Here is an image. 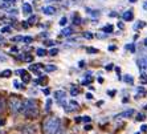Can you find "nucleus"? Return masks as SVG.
I'll list each match as a JSON object with an SVG mask.
<instances>
[{"mask_svg":"<svg viewBox=\"0 0 147 134\" xmlns=\"http://www.w3.org/2000/svg\"><path fill=\"white\" fill-rule=\"evenodd\" d=\"M44 134H61V121L57 117H48L42 125Z\"/></svg>","mask_w":147,"mask_h":134,"instance_id":"nucleus-1","label":"nucleus"},{"mask_svg":"<svg viewBox=\"0 0 147 134\" xmlns=\"http://www.w3.org/2000/svg\"><path fill=\"white\" fill-rule=\"evenodd\" d=\"M21 112L27 117H31V118L37 117V114H38L37 102L34 100H24L23 101V109H21Z\"/></svg>","mask_w":147,"mask_h":134,"instance_id":"nucleus-2","label":"nucleus"},{"mask_svg":"<svg viewBox=\"0 0 147 134\" xmlns=\"http://www.w3.org/2000/svg\"><path fill=\"white\" fill-rule=\"evenodd\" d=\"M8 105H9V109L13 113H20L21 109H23V100L16 96H12L8 100Z\"/></svg>","mask_w":147,"mask_h":134,"instance_id":"nucleus-3","label":"nucleus"},{"mask_svg":"<svg viewBox=\"0 0 147 134\" xmlns=\"http://www.w3.org/2000/svg\"><path fill=\"white\" fill-rule=\"evenodd\" d=\"M55 98L57 100L58 105L62 106L64 109H66L68 106V101H66V93L64 90H56L55 92Z\"/></svg>","mask_w":147,"mask_h":134,"instance_id":"nucleus-4","label":"nucleus"},{"mask_svg":"<svg viewBox=\"0 0 147 134\" xmlns=\"http://www.w3.org/2000/svg\"><path fill=\"white\" fill-rule=\"evenodd\" d=\"M16 73H20L21 79H23V81H24L25 84L31 81V76L28 74V72L27 70H24V69H19V70H16Z\"/></svg>","mask_w":147,"mask_h":134,"instance_id":"nucleus-5","label":"nucleus"},{"mask_svg":"<svg viewBox=\"0 0 147 134\" xmlns=\"http://www.w3.org/2000/svg\"><path fill=\"white\" fill-rule=\"evenodd\" d=\"M42 14L52 16V15L56 14V8L52 7V5H45V7H42Z\"/></svg>","mask_w":147,"mask_h":134,"instance_id":"nucleus-6","label":"nucleus"},{"mask_svg":"<svg viewBox=\"0 0 147 134\" xmlns=\"http://www.w3.org/2000/svg\"><path fill=\"white\" fill-rule=\"evenodd\" d=\"M122 17H123V20H125V21H131V20H133V17H134L133 11H131V9L125 11V12H123V15H122Z\"/></svg>","mask_w":147,"mask_h":134,"instance_id":"nucleus-7","label":"nucleus"},{"mask_svg":"<svg viewBox=\"0 0 147 134\" xmlns=\"http://www.w3.org/2000/svg\"><path fill=\"white\" fill-rule=\"evenodd\" d=\"M131 116H134V110L133 109L125 110V112H122L121 114H118V117H122V118H129V117H131Z\"/></svg>","mask_w":147,"mask_h":134,"instance_id":"nucleus-8","label":"nucleus"},{"mask_svg":"<svg viewBox=\"0 0 147 134\" xmlns=\"http://www.w3.org/2000/svg\"><path fill=\"white\" fill-rule=\"evenodd\" d=\"M23 12L25 15H32V5L28 3H24L23 4Z\"/></svg>","mask_w":147,"mask_h":134,"instance_id":"nucleus-9","label":"nucleus"},{"mask_svg":"<svg viewBox=\"0 0 147 134\" xmlns=\"http://www.w3.org/2000/svg\"><path fill=\"white\" fill-rule=\"evenodd\" d=\"M123 81L127 83V84H130V85H133L134 84V77L133 76H130V74H125L123 76Z\"/></svg>","mask_w":147,"mask_h":134,"instance_id":"nucleus-10","label":"nucleus"},{"mask_svg":"<svg viewBox=\"0 0 147 134\" xmlns=\"http://www.w3.org/2000/svg\"><path fill=\"white\" fill-rule=\"evenodd\" d=\"M137 93H138V97H144L147 94V90L144 89V88H142V86H138Z\"/></svg>","mask_w":147,"mask_h":134,"instance_id":"nucleus-11","label":"nucleus"},{"mask_svg":"<svg viewBox=\"0 0 147 134\" xmlns=\"http://www.w3.org/2000/svg\"><path fill=\"white\" fill-rule=\"evenodd\" d=\"M47 81H48V79H47V76H40V77H38V79L36 80V81H34V83L38 84V85H44V84L47 83Z\"/></svg>","mask_w":147,"mask_h":134,"instance_id":"nucleus-12","label":"nucleus"},{"mask_svg":"<svg viewBox=\"0 0 147 134\" xmlns=\"http://www.w3.org/2000/svg\"><path fill=\"white\" fill-rule=\"evenodd\" d=\"M114 31V27L113 25H105V27L102 28V32H106V33H111V32Z\"/></svg>","mask_w":147,"mask_h":134,"instance_id":"nucleus-13","label":"nucleus"},{"mask_svg":"<svg viewBox=\"0 0 147 134\" xmlns=\"http://www.w3.org/2000/svg\"><path fill=\"white\" fill-rule=\"evenodd\" d=\"M80 93V89L76 85H72V89H70V96H77Z\"/></svg>","mask_w":147,"mask_h":134,"instance_id":"nucleus-14","label":"nucleus"},{"mask_svg":"<svg viewBox=\"0 0 147 134\" xmlns=\"http://www.w3.org/2000/svg\"><path fill=\"white\" fill-rule=\"evenodd\" d=\"M73 33V29L72 28H65L64 31H62V36H70Z\"/></svg>","mask_w":147,"mask_h":134,"instance_id":"nucleus-15","label":"nucleus"},{"mask_svg":"<svg viewBox=\"0 0 147 134\" xmlns=\"http://www.w3.org/2000/svg\"><path fill=\"white\" fill-rule=\"evenodd\" d=\"M44 69L47 70V72H55V70H57V66H55V65H47V66H44Z\"/></svg>","mask_w":147,"mask_h":134,"instance_id":"nucleus-16","label":"nucleus"},{"mask_svg":"<svg viewBox=\"0 0 147 134\" xmlns=\"http://www.w3.org/2000/svg\"><path fill=\"white\" fill-rule=\"evenodd\" d=\"M11 74H12V72H11L9 69L4 70V72H0V77H9Z\"/></svg>","mask_w":147,"mask_h":134,"instance_id":"nucleus-17","label":"nucleus"},{"mask_svg":"<svg viewBox=\"0 0 147 134\" xmlns=\"http://www.w3.org/2000/svg\"><path fill=\"white\" fill-rule=\"evenodd\" d=\"M13 86L16 88V89H24V86H23V84L21 83H19V81H13Z\"/></svg>","mask_w":147,"mask_h":134,"instance_id":"nucleus-18","label":"nucleus"},{"mask_svg":"<svg viewBox=\"0 0 147 134\" xmlns=\"http://www.w3.org/2000/svg\"><path fill=\"white\" fill-rule=\"evenodd\" d=\"M36 52H37V56H41V57L47 55V51H45V49H42V48H38Z\"/></svg>","mask_w":147,"mask_h":134,"instance_id":"nucleus-19","label":"nucleus"},{"mask_svg":"<svg viewBox=\"0 0 147 134\" xmlns=\"http://www.w3.org/2000/svg\"><path fill=\"white\" fill-rule=\"evenodd\" d=\"M66 23H68V19H66L65 16H64V17H61V20L58 21V24L61 25V27H64V25H66Z\"/></svg>","mask_w":147,"mask_h":134,"instance_id":"nucleus-20","label":"nucleus"},{"mask_svg":"<svg viewBox=\"0 0 147 134\" xmlns=\"http://www.w3.org/2000/svg\"><path fill=\"white\" fill-rule=\"evenodd\" d=\"M144 25H146V23H144V21H139V23H137V24H135V29H139V28H143Z\"/></svg>","mask_w":147,"mask_h":134,"instance_id":"nucleus-21","label":"nucleus"},{"mask_svg":"<svg viewBox=\"0 0 147 134\" xmlns=\"http://www.w3.org/2000/svg\"><path fill=\"white\" fill-rule=\"evenodd\" d=\"M126 49H129V51H131V53H134V52H135V45L134 44H127Z\"/></svg>","mask_w":147,"mask_h":134,"instance_id":"nucleus-22","label":"nucleus"},{"mask_svg":"<svg viewBox=\"0 0 147 134\" xmlns=\"http://www.w3.org/2000/svg\"><path fill=\"white\" fill-rule=\"evenodd\" d=\"M40 68H41V65H38V64H34V65L29 66V70H38Z\"/></svg>","mask_w":147,"mask_h":134,"instance_id":"nucleus-23","label":"nucleus"},{"mask_svg":"<svg viewBox=\"0 0 147 134\" xmlns=\"http://www.w3.org/2000/svg\"><path fill=\"white\" fill-rule=\"evenodd\" d=\"M23 40H24V37H23V36H16V37L12 39V41H15V43H17V41H23Z\"/></svg>","mask_w":147,"mask_h":134,"instance_id":"nucleus-24","label":"nucleus"},{"mask_svg":"<svg viewBox=\"0 0 147 134\" xmlns=\"http://www.w3.org/2000/svg\"><path fill=\"white\" fill-rule=\"evenodd\" d=\"M84 37H85V39H89V40H90V39H93L94 36H93V33H90V32H85V33H84Z\"/></svg>","mask_w":147,"mask_h":134,"instance_id":"nucleus-25","label":"nucleus"},{"mask_svg":"<svg viewBox=\"0 0 147 134\" xmlns=\"http://www.w3.org/2000/svg\"><path fill=\"white\" fill-rule=\"evenodd\" d=\"M69 105H72V106H73V109H77V108H78V104L76 102V101H73V100H70V101H69Z\"/></svg>","mask_w":147,"mask_h":134,"instance_id":"nucleus-26","label":"nucleus"},{"mask_svg":"<svg viewBox=\"0 0 147 134\" xmlns=\"http://www.w3.org/2000/svg\"><path fill=\"white\" fill-rule=\"evenodd\" d=\"M86 51L89 52V53H93V55H94V53H98V49H96V48H86Z\"/></svg>","mask_w":147,"mask_h":134,"instance_id":"nucleus-27","label":"nucleus"},{"mask_svg":"<svg viewBox=\"0 0 147 134\" xmlns=\"http://www.w3.org/2000/svg\"><path fill=\"white\" fill-rule=\"evenodd\" d=\"M45 105H47V106H45V109H47V110L51 109V106H52V100H51V98H49V100H47V104H45Z\"/></svg>","mask_w":147,"mask_h":134,"instance_id":"nucleus-28","label":"nucleus"},{"mask_svg":"<svg viewBox=\"0 0 147 134\" xmlns=\"http://www.w3.org/2000/svg\"><path fill=\"white\" fill-rule=\"evenodd\" d=\"M23 59H24L25 61H32V60H33V57H32L31 55H25V56H23Z\"/></svg>","mask_w":147,"mask_h":134,"instance_id":"nucleus-29","label":"nucleus"},{"mask_svg":"<svg viewBox=\"0 0 147 134\" xmlns=\"http://www.w3.org/2000/svg\"><path fill=\"white\" fill-rule=\"evenodd\" d=\"M1 1H3V4H5V5H9V4L15 3L16 0H1Z\"/></svg>","mask_w":147,"mask_h":134,"instance_id":"nucleus-30","label":"nucleus"},{"mask_svg":"<svg viewBox=\"0 0 147 134\" xmlns=\"http://www.w3.org/2000/svg\"><path fill=\"white\" fill-rule=\"evenodd\" d=\"M81 121H84V122H86V124H88V122H90V121H92V118L88 117V116H84V117L81 118Z\"/></svg>","mask_w":147,"mask_h":134,"instance_id":"nucleus-31","label":"nucleus"},{"mask_svg":"<svg viewBox=\"0 0 147 134\" xmlns=\"http://www.w3.org/2000/svg\"><path fill=\"white\" fill-rule=\"evenodd\" d=\"M55 44L56 43L53 41V40H47V41H45V45H48V47H53Z\"/></svg>","mask_w":147,"mask_h":134,"instance_id":"nucleus-32","label":"nucleus"},{"mask_svg":"<svg viewBox=\"0 0 147 134\" xmlns=\"http://www.w3.org/2000/svg\"><path fill=\"white\" fill-rule=\"evenodd\" d=\"M57 53H58V51H57V49H51V51H49V55H51V56H56V55H57Z\"/></svg>","mask_w":147,"mask_h":134,"instance_id":"nucleus-33","label":"nucleus"},{"mask_svg":"<svg viewBox=\"0 0 147 134\" xmlns=\"http://www.w3.org/2000/svg\"><path fill=\"white\" fill-rule=\"evenodd\" d=\"M9 31H11V28H9V27H4V28H1V33H8Z\"/></svg>","mask_w":147,"mask_h":134,"instance_id":"nucleus-34","label":"nucleus"},{"mask_svg":"<svg viewBox=\"0 0 147 134\" xmlns=\"http://www.w3.org/2000/svg\"><path fill=\"white\" fill-rule=\"evenodd\" d=\"M32 40H33V39L29 36V37H24V40H23V41H25L27 44H29V43H32Z\"/></svg>","mask_w":147,"mask_h":134,"instance_id":"nucleus-35","label":"nucleus"},{"mask_svg":"<svg viewBox=\"0 0 147 134\" xmlns=\"http://www.w3.org/2000/svg\"><path fill=\"white\" fill-rule=\"evenodd\" d=\"M137 120H138V121H143V120H144V114L139 113V114H138V117H137Z\"/></svg>","mask_w":147,"mask_h":134,"instance_id":"nucleus-36","label":"nucleus"},{"mask_svg":"<svg viewBox=\"0 0 147 134\" xmlns=\"http://www.w3.org/2000/svg\"><path fill=\"white\" fill-rule=\"evenodd\" d=\"M4 110V101L3 100H0V113Z\"/></svg>","mask_w":147,"mask_h":134,"instance_id":"nucleus-37","label":"nucleus"},{"mask_svg":"<svg viewBox=\"0 0 147 134\" xmlns=\"http://www.w3.org/2000/svg\"><path fill=\"white\" fill-rule=\"evenodd\" d=\"M28 21H29V24H33L34 21H36V16H32V17H31V19H29V20H28Z\"/></svg>","mask_w":147,"mask_h":134,"instance_id":"nucleus-38","label":"nucleus"},{"mask_svg":"<svg viewBox=\"0 0 147 134\" xmlns=\"http://www.w3.org/2000/svg\"><path fill=\"white\" fill-rule=\"evenodd\" d=\"M115 90H109V92H107V94H109V96H111V97H113L114 96V94H115Z\"/></svg>","mask_w":147,"mask_h":134,"instance_id":"nucleus-39","label":"nucleus"},{"mask_svg":"<svg viewBox=\"0 0 147 134\" xmlns=\"http://www.w3.org/2000/svg\"><path fill=\"white\" fill-rule=\"evenodd\" d=\"M147 130V125H142L140 126V131H146Z\"/></svg>","mask_w":147,"mask_h":134,"instance_id":"nucleus-40","label":"nucleus"},{"mask_svg":"<svg viewBox=\"0 0 147 134\" xmlns=\"http://www.w3.org/2000/svg\"><path fill=\"white\" fill-rule=\"evenodd\" d=\"M78 66H80V68H84V66H85V61H80L78 62Z\"/></svg>","mask_w":147,"mask_h":134,"instance_id":"nucleus-41","label":"nucleus"},{"mask_svg":"<svg viewBox=\"0 0 147 134\" xmlns=\"http://www.w3.org/2000/svg\"><path fill=\"white\" fill-rule=\"evenodd\" d=\"M42 92H44V94H49V93H51V90H49L48 88H45V89L42 90Z\"/></svg>","mask_w":147,"mask_h":134,"instance_id":"nucleus-42","label":"nucleus"},{"mask_svg":"<svg viewBox=\"0 0 147 134\" xmlns=\"http://www.w3.org/2000/svg\"><path fill=\"white\" fill-rule=\"evenodd\" d=\"M29 25H31V24H29V23H27V21H24V23H23V27H24V28H28Z\"/></svg>","mask_w":147,"mask_h":134,"instance_id":"nucleus-43","label":"nucleus"},{"mask_svg":"<svg viewBox=\"0 0 147 134\" xmlns=\"http://www.w3.org/2000/svg\"><path fill=\"white\" fill-rule=\"evenodd\" d=\"M4 43H5V40H4V37H1V36H0V45H3Z\"/></svg>","mask_w":147,"mask_h":134,"instance_id":"nucleus-44","label":"nucleus"},{"mask_svg":"<svg viewBox=\"0 0 147 134\" xmlns=\"http://www.w3.org/2000/svg\"><path fill=\"white\" fill-rule=\"evenodd\" d=\"M86 98H88V100H90V98H93L92 93H88V94H86Z\"/></svg>","mask_w":147,"mask_h":134,"instance_id":"nucleus-45","label":"nucleus"},{"mask_svg":"<svg viewBox=\"0 0 147 134\" xmlns=\"http://www.w3.org/2000/svg\"><path fill=\"white\" fill-rule=\"evenodd\" d=\"M115 47H114V45H110V47H109V51H115Z\"/></svg>","mask_w":147,"mask_h":134,"instance_id":"nucleus-46","label":"nucleus"},{"mask_svg":"<svg viewBox=\"0 0 147 134\" xmlns=\"http://www.w3.org/2000/svg\"><path fill=\"white\" fill-rule=\"evenodd\" d=\"M143 9H144V11H147V0L143 3Z\"/></svg>","mask_w":147,"mask_h":134,"instance_id":"nucleus-47","label":"nucleus"},{"mask_svg":"<svg viewBox=\"0 0 147 134\" xmlns=\"http://www.w3.org/2000/svg\"><path fill=\"white\" fill-rule=\"evenodd\" d=\"M106 69H107V70H111V69H113V65H111V64H109V65L106 66Z\"/></svg>","mask_w":147,"mask_h":134,"instance_id":"nucleus-48","label":"nucleus"},{"mask_svg":"<svg viewBox=\"0 0 147 134\" xmlns=\"http://www.w3.org/2000/svg\"><path fill=\"white\" fill-rule=\"evenodd\" d=\"M97 37H98V39H102V37H105V35H102V33H98V35H97Z\"/></svg>","mask_w":147,"mask_h":134,"instance_id":"nucleus-49","label":"nucleus"},{"mask_svg":"<svg viewBox=\"0 0 147 134\" xmlns=\"http://www.w3.org/2000/svg\"><path fill=\"white\" fill-rule=\"evenodd\" d=\"M90 129H92V126H90V125H86V126H85V130H90Z\"/></svg>","mask_w":147,"mask_h":134,"instance_id":"nucleus-50","label":"nucleus"},{"mask_svg":"<svg viewBox=\"0 0 147 134\" xmlns=\"http://www.w3.org/2000/svg\"><path fill=\"white\" fill-rule=\"evenodd\" d=\"M98 83H101V84L103 83V79H102V77H98Z\"/></svg>","mask_w":147,"mask_h":134,"instance_id":"nucleus-51","label":"nucleus"},{"mask_svg":"<svg viewBox=\"0 0 147 134\" xmlns=\"http://www.w3.org/2000/svg\"><path fill=\"white\" fill-rule=\"evenodd\" d=\"M0 125H4V121L3 120H0Z\"/></svg>","mask_w":147,"mask_h":134,"instance_id":"nucleus-52","label":"nucleus"},{"mask_svg":"<svg viewBox=\"0 0 147 134\" xmlns=\"http://www.w3.org/2000/svg\"><path fill=\"white\" fill-rule=\"evenodd\" d=\"M129 1H130V3H135V1H137V0H129Z\"/></svg>","mask_w":147,"mask_h":134,"instance_id":"nucleus-53","label":"nucleus"},{"mask_svg":"<svg viewBox=\"0 0 147 134\" xmlns=\"http://www.w3.org/2000/svg\"><path fill=\"white\" fill-rule=\"evenodd\" d=\"M51 1H60V0H51Z\"/></svg>","mask_w":147,"mask_h":134,"instance_id":"nucleus-54","label":"nucleus"},{"mask_svg":"<svg viewBox=\"0 0 147 134\" xmlns=\"http://www.w3.org/2000/svg\"><path fill=\"white\" fill-rule=\"evenodd\" d=\"M135 134H139V133H135Z\"/></svg>","mask_w":147,"mask_h":134,"instance_id":"nucleus-55","label":"nucleus"}]
</instances>
